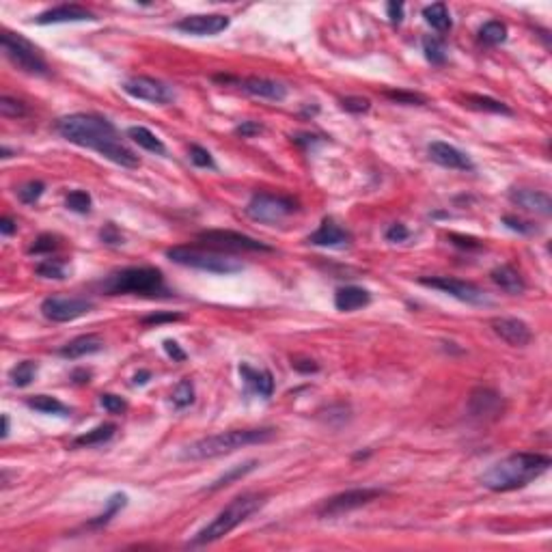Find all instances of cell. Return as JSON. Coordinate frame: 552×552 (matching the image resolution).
Masks as SVG:
<instances>
[{
	"instance_id": "cell-1",
	"label": "cell",
	"mask_w": 552,
	"mask_h": 552,
	"mask_svg": "<svg viewBox=\"0 0 552 552\" xmlns=\"http://www.w3.org/2000/svg\"><path fill=\"white\" fill-rule=\"evenodd\" d=\"M54 130L72 145L91 149L124 168H136L141 164V158L124 143L117 128L99 114H91V112L65 114L56 119Z\"/></svg>"
},
{
	"instance_id": "cell-2",
	"label": "cell",
	"mask_w": 552,
	"mask_h": 552,
	"mask_svg": "<svg viewBox=\"0 0 552 552\" xmlns=\"http://www.w3.org/2000/svg\"><path fill=\"white\" fill-rule=\"evenodd\" d=\"M550 466L552 460L548 455L522 451L497 462L481 475L479 481L489 492H512V489L526 487L529 483L539 479Z\"/></svg>"
},
{
	"instance_id": "cell-3",
	"label": "cell",
	"mask_w": 552,
	"mask_h": 552,
	"mask_svg": "<svg viewBox=\"0 0 552 552\" xmlns=\"http://www.w3.org/2000/svg\"><path fill=\"white\" fill-rule=\"evenodd\" d=\"M276 438L274 427H251V429H231V432H222L216 436H205L193 445H188L181 451V460H212L218 455L233 453L237 449L251 447V445H264Z\"/></svg>"
},
{
	"instance_id": "cell-4",
	"label": "cell",
	"mask_w": 552,
	"mask_h": 552,
	"mask_svg": "<svg viewBox=\"0 0 552 552\" xmlns=\"http://www.w3.org/2000/svg\"><path fill=\"white\" fill-rule=\"evenodd\" d=\"M266 503L264 494H242L237 499H233L210 524H205L190 541L188 546H207L212 541L222 539L224 535H229L233 529H237L242 522H247L257 509H261Z\"/></svg>"
},
{
	"instance_id": "cell-5",
	"label": "cell",
	"mask_w": 552,
	"mask_h": 552,
	"mask_svg": "<svg viewBox=\"0 0 552 552\" xmlns=\"http://www.w3.org/2000/svg\"><path fill=\"white\" fill-rule=\"evenodd\" d=\"M99 289L106 296H121V293L162 296V293H168L162 272L158 268H151V266H136V268L117 270L99 283Z\"/></svg>"
},
{
	"instance_id": "cell-6",
	"label": "cell",
	"mask_w": 552,
	"mask_h": 552,
	"mask_svg": "<svg viewBox=\"0 0 552 552\" xmlns=\"http://www.w3.org/2000/svg\"><path fill=\"white\" fill-rule=\"evenodd\" d=\"M166 257L177 264V266H186V268H195L201 272H210V274H235L242 272L244 266L218 251L212 249H195V247H173L166 251Z\"/></svg>"
},
{
	"instance_id": "cell-7",
	"label": "cell",
	"mask_w": 552,
	"mask_h": 552,
	"mask_svg": "<svg viewBox=\"0 0 552 552\" xmlns=\"http://www.w3.org/2000/svg\"><path fill=\"white\" fill-rule=\"evenodd\" d=\"M0 43H3L5 56L18 70L26 72L31 76H48L50 74V67L45 63L41 50L35 43H31L26 37H22L18 33H11V31H3V35H0Z\"/></svg>"
},
{
	"instance_id": "cell-8",
	"label": "cell",
	"mask_w": 552,
	"mask_h": 552,
	"mask_svg": "<svg viewBox=\"0 0 552 552\" xmlns=\"http://www.w3.org/2000/svg\"><path fill=\"white\" fill-rule=\"evenodd\" d=\"M197 239L205 244L207 249L218 253H272L274 251L272 247L251 235L229 231V229H207V231H201Z\"/></svg>"
},
{
	"instance_id": "cell-9",
	"label": "cell",
	"mask_w": 552,
	"mask_h": 552,
	"mask_svg": "<svg viewBox=\"0 0 552 552\" xmlns=\"http://www.w3.org/2000/svg\"><path fill=\"white\" fill-rule=\"evenodd\" d=\"M298 210V203L291 197L285 195H270V193H257L247 205V216L255 222H278L287 216H291Z\"/></svg>"
},
{
	"instance_id": "cell-10",
	"label": "cell",
	"mask_w": 552,
	"mask_h": 552,
	"mask_svg": "<svg viewBox=\"0 0 552 552\" xmlns=\"http://www.w3.org/2000/svg\"><path fill=\"white\" fill-rule=\"evenodd\" d=\"M93 302L82 296H48L41 302V315L50 322L65 324L91 313Z\"/></svg>"
},
{
	"instance_id": "cell-11",
	"label": "cell",
	"mask_w": 552,
	"mask_h": 552,
	"mask_svg": "<svg viewBox=\"0 0 552 552\" xmlns=\"http://www.w3.org/2000/svg\"><path fill=\"white\" fill-rule=\"evenodd\" d=\"M382 494H384V489H380V487H352V489H345V492L335 494L328 501H324V505L318 509V516L337 518V516H343L362 505H369L372 501L380 499Z\"/></svg>"
},
{
	"instance_id": "cell-12",
	"label": "cell",
	"mask_w": 552,
	"mask_h": 552,
	"mask_svg": "<svg viewBox=\"0 0 552 552\" xmlns=\"http://www.w3.org/2000/svg\"><path fill=\"white\" fill-rule=\"evenodd\" d=\"M124 91L134 97V99H141V102H149V104H158V106H164V104H171L175 99V91L171 85L162 82V80H156V78H149V76H134V78H128L124 82Z\"/></svg>"
},
{
	"instance_id": "cell-13",
	"label": "cell",
	"mask_w": 552,
	"mask_h": 552,
	"mask_svg": "<svg viewBox=\"0 0 552 552\" xmlns=\"http://www.w3.org/2000/svg\"><path fill=\"white\" fill-rule=\"evenodd\" d=\"M466 412L475 421H483V423L499 421L505 412V399L492 389L479 386L470 393L468 404H466Z\"/></svg>"
},
{
	"instance_id": "cell-14",
	"label": "cell",
	"mask_w": 552,
	"mask_h": 552,
	"mask_svg": "<svg viewBox=\"0 0 552 552\" xmlns=\"http://www.w3.org/2000/svg\"><path fill=\"white\" fill-rule=\"evenodd\" d=\"M425 287L438 289L443 293H449L451 298L466 302V304H487V296L472 283L460 281V278H451V276H432V278H421L418 281Z\"/></svg>"
},
{
	"instance_id": "cell-15",
	"label": "cell",
	"mask_w": 552,
	"mask_h": 552,
	"mask_svg": "<svg viewBox=\"0 0 552 552\" xmlns=\"http://www.w3.org/2000/svg\"><path fill=\"white\" fill-rule=\"evenodd\" d=\"M177 31L195 35V37H210L218 35L229 28V18L220 13H210V16H188L175 24Z\"/></svg>"
},
{
	"instance_id": "cell-16",
	"label": "cell",
	"mask_w": 552,
	"mask_h": 552,
	"mask_svg": "<svg viewBox=\"0 0 552 552\" xmlns=\"http://www.w3.org/2000/svg\"><path fill=\"white\" fill-rule=\"evenodd\" d=\"M427 153H429V160L436 162L443 168H451V171H472L475 168L472 160L464 151H460L458 147L443 143V141L429 143Z\"/></svg>"
},
{
	"instance_id": "cell-17",
	"label": "cell",
	"mask_w": 552,
	"mask_h": 552,
	"mask_svg": "<svg viewBox=\"0 0 552 552\" xmlns=\"http://www.w3.org/2000/svg\"><path fill=\"white\" fill-rule=\"evenodd\" d=\"M489 326H492L497 337H501L512 347H524L533 339V332H531L529 324L518 320V318H494L492 322H489Z\"/></svg>"
},
{
	"instance_id": "cell-18",
	"label": "cell",
	"mask_w": 552,
	"mask_h": 552,
	"mask_svg": "<svg viewBox=\"0 0 552 552\" xmlns=\"http://www.w3.org/2000/svg\"><path fill=\"white\" fill-rule=\"evenodd\" d=\"M87 20H97L93 11H89L87 7L80 5H58L52 9L41 11L35 18V24H67V22H87Z\"/></svg>"
},
{
	"instance_id": "cell-19",
	"label": "cell",
	"mask_w": 552,
	"mask_h": 552,
	"mask_svg": "<svg viewBox=\"0 0 552 552\" xmlns=\"http://www.w3.org/2000/svg\"><path fill=\"white\" fill-rule=\"evenodd\" d=\"M309 244H313V247H326V249H345L350 247L352 242V233L345 231L343 227H339L335 220L326 218L322 222V227L309 235V239H306Z\"/></svg>"
},
{
	"instance_id": "cell-20",
	"label": "cell",
	"mask_w": 552,
	"mask_h": 552,
	"mask_svg": "<svg viewBox=\"0 0 552 552\" xmlns=\"http://www.w3.org/2000/svg\"><path fill=\"white\" fill-rule=\"evenodd\" d=\"M237 87L253 97H261V99H270V102H283L287 97V87L276 80H268V78L251 76V78L237 80Z\"/></svg>"
},
{
	"instance_id": "cell-21",
	"label": "cell",
	"mask_w": 552,
	"mask_h": 552,
	"mask_svg": "<svg viewBox=\"0 0 552 552\" xmlns=\"http://www.w3.org/2000/svg\"><path fill=\"white\" fill-rule=\"evenodd\" d=\"M509 199L526 212H533V214H539V216L552 214V199H550L548 193L531 190V188H512Z\"/></svg>"
},
{
	"instance_id": "cell-22",
	"label": "cell",
	"mask_w": 552,
	"mask_h": 552,
	"mask_svg": "<svg viewBox=\"0 0 552 552\" xmlns=\"http://www.w3.org/2000/svg\"><path fill=\"white\" fill-rule=\"evenodd\" d=\"M239 376L244 380V384H247V389L264 399L272 397L274 393V378L268 369H253L251 364L242 362L239 364Z\"/></svg>"
},
{
	"instance_id": "cell-23",
	"label": "cell",
	"mask_w": 552,
	"mask_h": 552,
	"mask_svg": "<svg viewBox=\"0 0 552 552\" xmlns=\"http://www.w3.org/2000/svg\"><path fill=\"white\" fill-rule=\"evenodd\" d=\"M369 302H372V293L367 289H362V287H356V285L341 287L335 293V306H337V311H343V313L358 311Z\"/></svg>"
},
{
	"instance_id": "cell-24",
	"label": "cell",
	"mask_w": 552,
	"mask_h": 552,
	"mask_svg": "<svg viewBox=\"0 0 552 552\" xmlns=\"http://www.w3.org/2000/svg\"><path fill=\"white\" fill-rule=\"evenodd\" d=\"M104 350V341L99 335H80L76 339H72L70 343H65L63 347L58 350V354L63 358H70V360H76V358H82V356H89V354H97Z\"/></svg>"
},
{
	"instance_id": "cell-25",
	"label": "cell",
	"mask_w": 552,
	"mask_h": 552,
	"mask_svg": "<svg viewBox=\"0 0 552 552\" xmlns=\"http://www.w3.org/2000/svg\"><path fill=\"white\" fill-rule=\"evenodd\" d=\"M489 276H492V281L505 291V293H512V296H520L524 293L526 289V283L522 278V274L512 268V266H499L494 268L492 272H489Z\"/></svg>"
},
{
	"instance_id": "cell-26",
	"label": "cell",
	"mask_w": 552,
	"mask_h": 552,
	"mask_svg": "<svg viewBox=\"0 0 552 552\" xmlns=\"http://www.w3.org/2000/svg\"><path fill=\"white\" fill-rule=\"evenodd\" d=\"M114 432H117V425H114V423H102V425H97V427L89 429V432H85V434L76 436V438L72 440V447H74V449H78V447H95V445H104V443H108V440L114 436Z\"/></svg>"
},
{
	"instance_id": "cell-27",
	"label": "cell",
	"mask_w": 552,
	"mask_h": 552,
	"mask_svg": "<svg viewBox=\"0 0 552 552\" xmlns=\"http://www.w3.org/2000/svg\"><path fill=\"white\" fill-rule=\"evenodd\" d=\"M257 466H259V462H257V460H249V462H244V464H235V466H231L227 472H222L214 483H210V485L205 487V492H216V489H222V487L231 485V483H233V481H237V479H244L247 475H251Z\"/></svg>"
},
{
	"instance_id": "cell-28",
	"label": "cell",
	"mask_w": 552,
	"mask_h": 552,
	"mask_svg": "<svg viewBox=\"0 0 552 552\" xmlns=\"http://www.w3.org/2000/svg\"><path fill=\"white\" fill-rule=\"evenodd\" d=\"M423 18H425V22H427L429 26L436 28L438 33H449L451 26H453L451 13H449V9H447L445 3L427 5V7L423 9Z\"/></svg>"
},
{
	"instance_id": "cell-29",
	"label": "cell",
	"mask_w": 552,
	"mask_h": 552,
	"mask_svg": "<svg viewBox=\"0 0 552 552\" xmlns=\"http://www.w3.org/2000/svg\"><path fill=\"white\" fill-rule=\"evenodd\" d=\"M128 139H132L139 147H143L145 151H151V153H158V156H164L166 153V147L164 143L147 128L143 126H132L128 128Z\"/></svg>"
},
{
	"instance_id": "cell-30",
	"label": "cell",
	"mask_w": 552,
	"mask_h": 552,
	"mask_svg": "<svg viewBox=\"0 0 552 552\" xmlns=\"http://www.w3.org/2000/svg\"><path fill=\"white\" fill-rule=\"evenodd\" d=\"M464 106L472 108V110H479V112H492V114H512V108L494 97H487V95H466L464 97Z\"/></svg>"
},
{
	"instance_id": "cell-31",
	"label": "cell",
	"mask_w": 552,
	"mask_h": 552,
	"mask_svg": "<svg viewBox=\"0 0 552 552\" xmlns=\"http://www.w3.org/2000/svg\"><path fill=\"white\" fill-rule=\"evenodd\" d=\"M26 406L41 414H58V416L70 414V408L65 404H60L56 397H50V395H35L26 401Z\"/></svg>"
},
{
	"instance_id": "cell-32",
	"label": "cell",
	"mask_w": 552,
	"mask_h": 552,
	"mask_svg": "<svg viewBox=\"0 0 552 552\" xmlns=\"http://www.w3.org/2000/svg\"><path fill=\"white\" fill-rule=\"evenodd\" d=\"M128 505V497L126 494H121V492H117V494H112L108 501H106V509L97 516V518H93L91 522H89V526H95V529H99V526H106L121 509H124Z\"/></svg>"
},
{
	"instance_id": "cell-33",
	"label": "cell",
	"mask_w": 552,
	"mask_h": 552,
	"mask_svg": "<svg viewBox=\"0 0 552 552\" xmlns=\"http://www.w3.org/2000/svg\"><path fill=\"white\" fill-rule=\"evenodd\" d=\"M37 362H33V360H22V362H18L13 369L9 372V380H11V384L13 386H18V389H26L33 380H35V376H37Z\"/></svg>"
},
{
	"instance_id": "cell-34",
	"label": "cell",
	"mask_w": 552,
	"mask_h": 552,
	"mask_svg": "<svg viewBox=\"0 0 552 552\" xmlns=\"http://www.w3.org/2000/svg\"><path fill=\"white\" fill-rule=\"evenodd\" d=\"M479 39L487 45H499L507 39V26L499 20H489L479 28Z\"/></svg>"
},
{
	"instance_id": "cell-35",
	"label": "cell",
	"mask_w": 552,
	"mask_h": 552,
	"mask_svg": "<svg viewBox=\"0 0 552 552\" xmlns=\"http://www.w3.org/2000/svg\"><path fill=\"white\" fill-rule=\"evenodd\" d=\"M171 401H173V406H175L177 410H183V408H188V406L195 404V384H193L190 378H183V380L175 386V391H173V395H171Z\"/></svg>"
},
{
	"instance_id": "cell-36",
	"label": "cell",
	"mask_w": 552,
	"mask_h": 552,
	"mask_svg": "<svg viewBox=\"0 0 552 552\" xmlns=\"http://www.w3.org/2000/svg\"><path fill=\"white\" fill-rule=\"evenodd\" d=\"M423 52H425V58L432 65H443L445 60H447V48L436 37H425L423 39Z\"/></svg>"
},
{
	"instance_id": "cell-37",
	"label": "cell",
	"mask_w": 552,
	"mask_h": 552,
	"mask_svg": "<svg viewBox=\"0 0 552 552\" xmlns=\"http://www.w3.org/2000/svg\"><path fill=\"white\" fill-rule=\"evenodd\" d=\"M35 274L41 276V278L63 281L65 278V261L63 259H43L35 266Z\"/></svg>"
},
{
	"instance_id": "cell-38",
	"label": "cell",
	"mask_w": 552,
	"mask_h": 552,
	"mask_svg": "<svg viewBox=\"0 0 552 552\" xmlns=\"http://www.w3.org/2000/svg\"><path fill=\"white\" fill-rule=\"evenodd\" d=\"M60 247V242L56 235L52 233H41L31 247H28V255H52L56 249Z\"/></svg>"
},
{
	"instance_id": "cell-39",
	"label": "cell",
	"mask_w": 552,
	"mask_h": 552,
	"mask_svg": "<svg viewBox=\"0 0 552 552\" xmlns=\"http://www.w3.org/2000/svg\"><path fill=\"white\" fill-rule=\"evenodd\" d=\"M45 193V183L43 181H26L24 186L18 188V199L26 205H33L41 199V195Z\"/></svg>"
},
{
	"instance_id": "cell-40",
	"label": "cell",
	"mask_w": 552,
	"mask_h": 552,
	"mask_svg": "<svg viewBox=\"0 0 552 552\" xmlns=\"http://www.w3.org/2000/svg\"><path fill=\"white\" fill-rule=\"evenodd\" d=\"M91 205H93L91 195L85 193V190H72V193L67 195V199H65V207L72 210V212H76V214H89V212H91Z\"/></svg>"
},
{
	"instance_id": "cell-41",
	"label": "cell",
	"mask_w": 552,
	"mask_h": 552,
	"mask_svg": "<svg viewBox=\"0 0 552 552\" xmlns=\"http://www.w3.org/2000/svg\"><path fill=\"white\" fill-rule=\"evenodd\" d=\"M28 108L24 102L16 99V97H9V95H3L0 97V114L7 117V119H20V117H26Z\"/></svg>"
},
{
	"instance_id": "cell-42",
	"label": "cell",
	"mask_w": 552,
	"mask_h": 552,
	"mask_svg": "<svg viewBox=\"0 0 552 552\" xmlns=\"http://www.w3.org/2000/svg\"><path fill=\"white\" fill-rule=\"evenodd\" d=\"M99 406L106 412H110V414H124L128 410V401L124 397H119V395H112V393L102 395L99 397Z\"/></svg>"
},
{
	"instance_id": "cell-43",
	"label": "cell",
	"mask_w": 552,
	"mask_h": 552,
	"mask_svg": "<svg viewBox=\"0 0 552 552\" xmlns=\"http://www.w3.org/2000/svg\"><path fill=\"white\" fill-rule=\"evenodd\" d=\"M190 162L199 168H216V162H214L212 153L207 149H203L201 145L190 147Z\"/></svg>"
},
{
	"instance_id": "cell-44",
	"label": "cell",
	"mask_w": 552,
	"mask_h": 552,
	"mask_svg": "<svg viewBox=\"0 0 552 552\" xmlns=\"http://www.w3.org/2000/svg\"><path fill=\"white\" fill-rule=\"evenodd\" d=\"M386 97H391L397 104H408V106H423L427 99L418 93H410V91H384Z\"/></svg>"
},
{
	"instance_id": "cell-45",
	"label": "cell",
	"mask_w": 552,
	"mask_h": 552,
	"mask_svg": "<svg viewBox=\"0 0 552 552\" xmlns=\"http://www.w3.org/2000/svg\"><path fill=\"white\" fill-rule=\"evenodd\" d=\"M99 239L106 244V247H121V244H124V235H121V231L112 222L104 224V229L99 231Z\"/></svg>"
},
{
	"instance_id": "cell-46",
	"label": "cell",
	"mask_w": 552,
	"mask_h": 552,
	"mask_svg": "<svg viewBox=\"0 0 552 552\" xmlns=\"http://www.w3.org/2000/svg\"><path fill=\"white\" fill-rule=\"evenodd\" d=\"M503 224L509 227L512 231H518L522 235H531V233H537V227L533 222H526V220H520L516 216H503Z\"/></svg>"
},
{
	"instance_id": "cell-47",
	"label": "cell",
	"mask_w": 552,
	"mask_h": 552,
	"mask_svg": "<svg viewBox=\"0 0 552 552\" xmlns=\"http://www.w3.org/2000/svg\"><path fill=\"white\" fill-rule=\"evenodd\" d=\"M341 106L347 110V112H356V114H360V112H367L372 108V102L367 99V97H343L341 99Z\"/></svg>"
},
{
	"instance_id": "cell-48",
	"label": "cell",
	"mask_w": 552,
	"mask_h": 552,
	"mask_svg": "<svg viewBox=\"0 0 552 552\" xmlns=\"http://www.w3.org/2000/svg\"><path fill=\"white\" fill-rule=\"evenodd\" d=\"M233 132H235V136H242V139H253L264 132V126L257 124V121H242Z\"/></svg>"
},
{
	"instance_id": "cell-49",
	"label": "cell",
	"mask_w": 552,
	"mask_h": 552,
	"mask_svg": "<svg viewBox=\"0 0 552 552\" xmlns=\"http://www.w3.org/2000/svg\"><path fill=\"white\" fill-rule=\"evenodd\" d=\"M449 239H451L453 247L466 249V251H477V249L483 247V244L477 237H468V235H460V233H449Z\"/></svg>"
},
{
	"instance_id": "cell-50",
	"label": "cell",
	"mask_w": 552,
	"mask_h": 552,
	"mask_svg": "<svg viewBox=\"0 0 552 552\" xmlns=\"http://www.w3.org/2000/svg\"><path fill=\"white\" fill-rule=\"evenodd\" d=\"M386 242H393V244H397V242H406L408 237H410V231L406 229V224H401V222H395V224H391L389 229H386Z\"/></svg>"
},
{
	"instance_id": "cell-51",
	"label": "cell",
	"mask_w": 552,
	"mask_h": 552,
	"mask_svg": "<svg viewBox=\"0 0 552 552\" xmlns=\"http://www.w3.org/2000/svg\"><path fill=\"white\" fill-rule=\"evenodd\" d=\"M181 320L179 313H153V315H145L141 320V324L145 326H160V324H166V322H177Z\"/></svg>"
},
{
	"instance_id": "cell-52",
	"label": "cell",
	"mask_w": 552,
	"mask_h": 552,
	"mask_svg": "<svg viewBox=\"0 0 552 552\" xmlns=\"http://www.w3.org/2000/svg\"><path fill=\"white\" fill-rule=\"evenodd\" d=\"M291 367L300 374H315L320 372V364L311 358H291Z\"/></svg>"
},
{
	"instance_id": "cell-53",
	"label": "cell",
	"mask_w": 552,
	"mask_h": 552,
	"mask_svg": "<svg viewBox=\"0 0 552 552\" xmlns=\"http://www.w3.org/2000/svg\"><path fill=\"white\" fill-rule=\"evenodd\" d=\"M164 352L175 360V362H183L188 356H186V352H183L181 347H179V343L177 341H173V339H166L164 341Z\"/></svg>"
},
{
	"instance_id": "cell-54",
	"label": "cell",
	"mask_w": 552,
	"mask_h": 552,
	"mask_svg": "<svg viewBox=\"0 0 552 552\" xmlns=\"http://www.w3.org/2000/svg\"><path fill=\"white\" fill-rule=\"evenodd\" d=\"M386 13H389L391 24L397 26V24H401V20H404V5H401V3H389V5H386Z\"/></svg>"
},
{
	"instance_id": "cell-55",
	"label": "cell",
	"mask_w": 552,
	"mask_h": 552,
	"mask_svg": "<svg viewBox=\"0 0 552 552\" xmlns=\"http://www.w3.org/2000/svg\"><path fill=\"white\" fill-rule=\"evenodd\" d=\"M291 141H293L296 145L309 147V145H315V143H320L322 139H320V136H315V134H298V136H291Z\"/></svg>"
},
{
	"instance_id": "cell-56",
	"label": "cell",
	"mask_w": 552,
	"mask_h": 552,
	"mask_svg": "<svg viewBox=\"0 0 552 552\" xmlns=\"http://www.w3.org/2000/svg\"><path fill=\"white\" fill-rule=\"evenodd\" d=\"M16 231H18V222L13 218H3V220H0V233H3L5 237L13 235Z\"/></svg>"
},
{
	"instance_id": "cell-57",
	"label": "cell",
	"mask_w": 552,
	"mask_h": 552,
	"mask_svg": "<svg viewBox=\"0 0 552 552\" xmlns=\"http://www.w3.org/2000/svg\"><path fill=\"white\" fill-rule=\"evenodd\" d=\"M151 380V372H147V369H141L136 376H134V384L136 386H143V384H147Z\"/></svg>"
},
{
	"instance_id": "cell-58",
	"label": "cell",
	"mask_w": 552,
	"mask_h": 552,
	"mask_svg": "<svg viewBox=\"0 0 552 552\" xmlns=\"http://www.w3.org/2000/svg\"><path fill=\"white\" fill-rule=\"evenodd\" d=\"M89 378H91V374H89V372H85V369H80V372H74V374H72V380H74L76 384H87V382H89Z\"/></svg>"
},
{
	"instance_id": "cell-59",
	"label": "cell",
	"mask_w": 552,
	"mask_h": 552,
	"mask_svg": "<svg viewBox=\"0 0 552 552\" xmlns=\"http://www.w3.org/2000/svg\"><path fill=\"white\" fill-rule=\"evenodd\" d=\"M9 429H11L9 416H7V414H3V432H0V436H3V438H7V436H9Z\"/></svg>"
},
{
	"instance_id": "cell-60",
	"label": "cell",
	"mask_w": 552,
	"mask_h": 552,
	"mask_svg": "<svg viewBox=\"0 0 552 552\" xmlns=\"http://www.w3.org/2000/svg\"><path fill=\"white\" fill-rule=\"evenodd\" d=\"M0 158H5V160H7V158H13V151H11L9 147H3V149H0Z\"/></svg>"
}]
</instances>
